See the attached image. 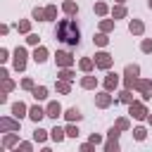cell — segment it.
Segmentation results:
<instances>
[{
  "instance_id": "obj_1",
  "label": "cell",
  "mask_w": 152,
  "mask_h": 152,
  "mask_svg": "<svg viewBox=\"0 0 152 152\" xmlns=\"http://www.w3.org/2000/svg\"><path fill=\"white\" fill-rule=\"evenodd\" d=\"M55 33H57L59 40H64L69 45H78V40H81V33H78V26H76L74 19H62L57 24V31Z\"/></svg>"
},
{
  "instance_id": "obj_2",
  "label": "cell",
  "mask_w": 152,
  "mask_h": 152,
  "mask_svg": "<svg viewBox=\"0 0 152 152\" xmlns=\"http://www.w3.org/2000/svg\"><path fill=\"white\" fill-rule=\"evenodd\" d=\"M128 114L133 116V119H138V121H142V119H147V107H145V102H140V100H133L131 104H128Z\"/></svg>"
},
{
  "instance_id": "obj_3",
  "label": "cell",
  "mask_w": 152,
  "mask_h": 152,
  "mask_svg": "<svg viewBox=\"0 0 152 152\" xmlns=\"http://www.w3.org/2000/svg\"><path fill=\"white\" fill-rule=\"evenodd\" d=\"M93 59H95V66H97V69H104V71H109L112 64H114V57H112L109 52H97Z\"/></svg>"
},
{
  "instance_id": "obj_4",
  "label": "cell",
  "mask_w": 152,
  "mask_h": 152,
  "mask_svg": "<svg viewBox=\"0 0 152 152\" xmlns=\"http://www.w3.org/2000/svg\"><path fill=\"white\" fill-rule=\"evenodd\" d=\"M12 66H14V71H24L26 69V50L21 45L14 48V62H12Z\"/></svg>"
},
{
  "instance_id": "obj_5",
  "label": "cell",
  "mask_w": 152,
  "mask_h": 152,
  "mask_svg": "<svg viewBox=\"0 0 152 152\" xmlns=\"http://www.w3.org/2000/svg\"><path fill=\"white\" fill-rule=\"evenodd\" d=\"M55 64L62 69V66H71L74 64V57H71V52H66V50H57V55H55Z\"/></svg>"
},
{
  "instance_id": "obj_6",
  "label": "cell",
  "mask_w": 152,
  "mask_h": 152,
  "mask_svg": "<svg viewBox=\"0 0 152 152\" xmlns=\"http://www.w3.org/2000/svg\"><path fill=\"white\" fill-rule=\"evenodd\" d=\"M138 93L142 95V100H150L152 97V81L150 78H138Z\"/></svg>"
},
{
  "instance_id": "obj_7",
  "label": "cell",
  "mask_w": 152,
  "mask_h": 152,
  "mask_svg": "<svg viewBox=\"0 0 152 152\" xmlns=\"http://www.w3.org/2000/svg\"><path fill=\"white\" fill-rule=\"evenodd\" d=\"M112 102H116V100L109 95V90H104V93H97V95H95V107H100V109H107Z\"/></svg>"
},
{
  "instance_id": "obj_8",
  "label": "cell",
  "mask_w": 152,
  "mask_h": 152,
  "mask_svg": "<svg viewBox=\"0 0 152 152\" xmlns=\"http://www.w3.org/2000/svg\"><path fill=\"white\" fill-rule=\"evenodd\" d=\"M45 112H48V116H50V119H55V121H57V119L62 116V104H59L57 100H52V102H48Z\"/></svg>"
},
{
  "instance_id": "obj_9",
  "label": "cell",
  "mask_w": 152,
  "mask_h": 152,
  "mask_svg": "<svg viewBox=\"0 0 152 152\" xmlns=\"http://www.w3.org/2000/svg\"><path fill=\"white\" fill-rule=\"evenodd\" d=\"M0 128H2V131H19V119H17V116H14V119H12V116H2V119H0Z\"/></svg>"
},
{
  "instance_id": "obj_10",
  "label": "cell",
  "mask_w": 152,
  "mask_h": 152,
  "mask_svg": "<svg viewBox=\"0 0 152 152\" xmlns=\"http://www.w3.org/2000/svg\"><path fill=\"white\" fill-rule=\"evenodd\" d=\"M12 116H17V119H24V116H28V107L19 100V102H14L12 104Z\"/></svg>"
},
{
  "instance_id": "obj_11",
  "label": "cell",
  "mask_w": 152,
  "mask_h": 152,
  "mask_svg": "<svg viewBox=\"0 0 152 152\" xmlns=\"http://www.w3.org/2000/svg\"><path fill=\"white\" fill-rule=\"evenodd\" d=\"M116 86H119V76H116L114 71H109V74L104 76V90H109V93H112Z\"/></svg>"
},
{
  "instance_id": "obj_12",
  "label": "cell",
  "mask_w": 152,
  "mask_h": 152,
  "mask_svg": "<svg viewBox=\"0 0 152 152\" xmlns=\"http://www.w3.org/2000/svg\"><path fill=\"white\" fill-rule=\"evenodd\" d=\"M43 116H48V112H45L43 107H38V104H36V107H31V109H28V119H31V121H36V124H38Z\"/></svg>"
},
{
  "instance_id": "obj_13",
  "label": "cell",
  "mask_w": 152,
  "mask_h": 152,
  "mask_svg": "<svg viewBox=\"0 0 152 152\" xmlns=\"http://www.w3.org/2000/svg\"><path fill=\"white\" fill-rule=\"evenodd\" d=\"M45 59H48V48H43V45H36V50H33V62L43 64Z\"/></svg>"
},
{
  "instance_id": "obj_14",
  "label": "cell",
  "mask_w": 152,
  "mask_h": 152,
  "mask_svg": "<svg viewBox=\"0 0 152 152\" xmlns=\"http://www.w3.org/2000/svg\"><path fill=\"white\" fill-rule=\"evenodd\" d=\"M128 31L135 33V36H140V33L145 31V24H142L140 19H131V21H128Z\"/></svg>"
},
{
  "instance_id": "obj_15",
  "label": "cell",
  "mask_w": 152,
  "mask_h": 152,
  "mask_svg": "<svg viewBox=\"0 0 152 152\" xmlns=\"http://www.w3.org/2000/svg\"><path fill=\"white\" fill-rule=\"evenodd\" d=\"M78 69L86 71V74H90V71L95 69V59H93V57H83V59L78 62Z\"/></svg>"
},
{
  "instance_id": "obj_16",
  "label": "cell",
  "mask_w": 152,
  "mask_h": 152,
  "mask_svg": "<svg viewBox=\"0 0 152 152\" xmlns=\"http://www.w3.org/2000/svg\"><path fill=\"white\" fill-rule=\"evenodd\" d=\"M64 116H66V121H81V119H83V114H81L78 107H69V109L64 112Z\"/></svg>"
},
{
  "instance_id": "obj_17",
  "label": "cell",
  "mask_w": 152,
  "mask_h": 152,
  "mask_svg": "<svg viewBox=\"0 0 152 152\" xmlns=\"http://www.w3.org/2000/svg\"><path fill=\"white\" fill-rule=\"evenodd\" d=\"M19 142V138H17V131H7V135L2 138V147H14Z\"/></svg>"
},
{
  "instance_id": "obj_18",
  "label": "cell",
  "mask_w": 152,
  "mask_h": 152,
  "mask_svg": "<svg viewBox=\"0 0 152 152\" xmlns=\"http://www.w3.org/2000/svg\"><path fill=\"white\" fill-rule=\"evenodd\" d=\"M62 10H64V14H69V17H74V14L78 12V5H76L74 0H64V2H62Z\"/></svg>"
},
{
  "instance_id": "obj_19",
  "label": "cell",
  "mask_w": 152,
  "mask_h": 152,
  "mask_svg": "<svg viewBox=\"0 0 152 152\" xmlns=\"http://www.w3.org/2000/svg\"><path fill=\"white\" fill-rule=\"evenodd\" d=\"M50 138H52L55 142H62V140L66 138V128H59V126H55V128L50 131Z\"/></svg>"
},
{
  "instance_id": "obj_20",
  "label": "cell",
  "mask_w": 152,
  "mask_h": 152,
  "mask_svg": "<svg viewBox=\"0 0 152 152\" xmlns=\"http://www.w3.org/2000/svg\"><path fill=\"white\" fill-rule=\"evenodd\" d=\"M95 86H97V78H95V76H83V78H81V88L93 90Z\"/></svg>"
},
{
  "instance_id": "obj_21",
  "label": "cell",
  "mask_w": 152,
  "mask_h": 152,
  "mask_svg": "<svg viewBox=\"0 0 152 152\" xmlns=\"http://www.w3.org/2000/svg\"><path fill=\"white\" fill-rule=\"evenodd\" d=\"M14 28H17L19 33H31V21H28V19H21V21L14 24Z\"/></svg>"
},
{
  "instance_id": "obj_22",
  "label": "cell",
  "mask_w": 152,
  "mask_h": 152,
  "mask_svg": "<svg viewBox=\"0 0 152 152\" xmlns=\"http://www.w3.org/2000/svg\"><path fill=\"white\" fill-rule=\"evenodd\" d=\"M93 43H95V45H100V48H104V45L109 43V38H107V33H104V31H100V33H95V36H93Z\"/></svg>"
},
{
  "instance_id": "obj_23",
  "label": "cell",
  "mask_w": 152,
  "mask_h": 152,
  "mask_svg": "<svg viewBox=\"0 0 152 152\" xmlns=\"http://www.w3.org/2000/svg\"><path fill=\"white\" fill-rule=\"evenodd\" d=\"M57 76H59V78H62V81H71V78H74V76H76V74H74V71H71V66H62V69H59V71H57Z\"/></svg>"
},
{
  "instance_id": "obj_24",
  "label": "cell",
  "mask_w": 152,
  "mask_h": 152,
  "mask_svg": "<svg viewBox=\"0 0 152 152\" xmlns=\"http://www.w3.org/2000/svg\"><path fill=\"white\" fill-rule=\"evenodd\" d=\"M55 88H57V93H62V95L71 93V83H69V81H62V78H59V81L55 83Z\"/></svg>"
},
{
  "instance_id": "obj_25",
  "label": "cell",
  "mask_w": 152,
  "mask_h": 152,
  "mask_svg": "<svg viewBox=\"0 0 152 152\" xmlns=\"http://www.w3.org/2000/svg\"><path fill=\"white\" fill-rule=\"evenodd\" d=\"M31 95H33L36 100H45V97H48V88H45V86H36V88L31 90Z\"/></svg>"
},
{
  "instance_id": "obj_26",
  "label": "cell",
  "mask_w": 152,
  "mask_h": 152,
  "mask_svg": "<svg viewBox=\"0 0 152 152\" xmlns=\"http://www.w3.org/2000/svg\"><path fill=\"white\" fill-rule=\"evenodd\" d=\"M48 133H50V131H45V128L38 126V128L33 131V140H36V142H45V140H48Z\"/></svg>"
},
{
  "instance_id": "obj_27",
  "label": "cell",
  "mask_w": 152,
  "mask_h": 152,
  "mask_svg": "<svg viewBox=\"0 0 152 152\" xmlns=\"http://www.w3.org/2000/svg\"><path fill=\"white\" fill-rule=\"evenodd\" d=\"M93 10H95V14H97V17L109 14V5H107V2H95V7H93Z\"/></svg>"
},
{
  "instance_id": "obj_28",
  "label": "cell",
  "mask_w": 152,
  "mask_h": 152,
  "mask_svg": "<svg viewBox=\"0 0 152 152\" xmlns=\"http://www.w3.org/2000/svg\"><path fill=\"white\" fill-rule=\"evenodd\" d=\"M126 14H128V12H126V7H124L121 2H119L116 7H112V17H114V19H124Z\"/></svg>"
},
{
  "instance_id": "obj_29",
  "label": "cell",
  "mask_w": 152,
  "mask_h": 152,
  "mask_svg": "<svg viewBox=\"0 0 152 152\" xmlns=\"http://www.w3.org/2000/svg\"><path fill=\"white\" fill-rule=\"evenodd\" d=\"M114 21H116V19H102V21H100V31H104V33L114 31Z\"/></svg>"
},
{
  "instance_id": "obj_30",
  "label": "cell",
  "mask_w": 152,
  "mask_h": 152,
  "mask_svg": "<svg viewBox=\"0 0 152 152\" xmlns=\"http://www.w3.org/2000/svg\"><path fill=\"white\" fill-rule=\"evenodd\" d=\"M31 17H33L36 21H48V19H45V10H43V7H33Z\"/></svg>"
},
{
  "instance_id": "obj_31",
  "label": "cell",
  "mask_w": 152,
  "mask_h": 152,
  "mask_svg": "<svg viewBox=\"0 0 152 152\" xmlns=\"http://www.w3.org/2000/svg\"><path fill=\"white\" fill-rule=\"evenodd\" d=\"M135 86H138V76H128V74H126V78H124V88L133 90Z\"/></svg>"
},
{
  "instance_id": "obj_32",
  "label": "cell",
  "mask_w": 152,
  "mask_h": 152,
  "mask_svg": "<svg viewBox=\"0 0 152 152\" xmlns=\"http://www.w3.org/2000/svg\"><path fill=\"white\" fill-rule=\"evenodd\" d=\"M119 102H126V104H131V102H133V93H131L128 88H124V90H121V95H119Z\"/></svg>"
},
{
  "instance_id": "obj_33",
  "label": "cell",
  "mask_w": 152,
  "mask_h": 152,
  "mask_svg": "<svg viewBox=\"0 0 152 152\" xmlns=\"http://www.w3.org/2000/svg\"><path fill=\"white\" fill-rule=\"evenodd\" d=\"M55 17H57V5H48V7H45V19L52 21Z\"/></svg>"
},
{
  "instance_id": "obj_34",
  "label": "cell",
  "mask_w": 152,
  "mask_h": 152,
  "mask_svg": "<svg viewBox=\"0 0 152 152\" xmlns=\"http://www.w3.org/2000/svg\"><path fill=\"white\" fill-rule=\"evenodd\" d=\"M124 74H128V76H138V74H140V66H138V64H126Z\"/></svg>"
},
{
  "instance_id": "obj_35",
  "label": "cell",
  "mask_w": 152,
  "mask_h": 152,
  "mask_svg": "<svg viewBox=\"0 0 152 152\" xmlns=\"http://www.w3.org/2000/svg\"><path fill=\"white\" fill-rule=\"evenodd\" d=\"M133 138H135V140H145V138H147V131H145L142 126H138V128H133Z\"/></svg>"
},
{
  "instance_id": "obj_36",
  "label": "cell",
  "mask_w": 152,
  "mask_h": 152,
  "mask_svg": "<svg viewBox=\"0 0 152 152\" xmlns=\"http://www.w3.org/2000/svg\"><path fill=\"white\" fill-rule=\"evenodd\" d=\"M2 90H5V93H10V90H14V81H12L10 76H5V78H2Z\"/></svg>"
},
{
  "instance_id": "obj_37",
  "label": "cell",
  "mask_w": 152,
  "mask_h": 152,
  "mask_svg": "<svg viewBox=\"0 0 152 152\" xmlns=\"http://www.w3.org/2000/svg\"><path fill=\"white\" fill-rule=\"evenodd\" d=\"M78 133H81L78 126H74V121H71V124L66 126V135H69V138H78Z\"/></svg>"
},
{
  "instance_id": "obj_38",
  "label": "cell",
  "mask_w": 152,
  "mask_h": 152,
  "mask_svg": "<svg viewBox=\"0 0 152 152\" xmlns=\"http://www.w3.org/2000/svg\"><path fill=\"white\" fill-rule=\"evenodd\" d=\"M104 150H107V152H116V150H119L116 138H109V140H107V145H104Z\"/></svg>"
},
{
  "instance_id": "obj_39",
  "label": "cell",
  "mask_w": 152,
  "mask_h": 152,
  "mask_svg": "<svg viewBox=\"0 0 152 152\" xmlns=\"http://www.w3.org/2000/svg\"><path fill=\"white\" fill-rule=\"evenodd\" d=\"M116 126H119L121 131H128V128H131V121H128L126 116H121V119H116Z\"/></svg>"
},
{
  "instance_id": "obj_40",
  "label": "cell",
  "mask_w": 152,
  "mask_h": 152,
  "mask_svg": "<svg viewBox=\"0 0 152 152\" xmlns=\"http://www.w3.org/2000/svg\"><path fill=\"white\" fill-rule=\"evenodd\" d=\"M26 43H28V45H38V43H40L38 33H26Z\"/></svg>"
},
{
  "instance_id": "obj_41",
  "label": "cell",
  "mask_w": 152,
  "mask_h": 152,
  "mask_svg": "<svg viewBox=\"0 0 152 152\" xmlns=\"http://www.w3.org/2000/svg\"><path fill=\"white\" fill-rule=\"evenodd\" d=\"M21 88L24 90H33L36 86H33V78H21Z\"/></svg>"
},
{
  "instance_id": "obj_42",
  "label": "cell",
  "mask_w": 152,
  "mask_h": 152,
  "mask_svg": "<svg viewBox=\"0 0 152 152\" xmlns=\"http://www.w3.org/2000/svg\"><path fill=\"white\" fill-rule=\"evenodd\" d=\"M140 50H142V52H152V40H150V38H145V40L140 43Z\"/></svg>"
},
{
  "instance_id": "obj_43",
  "label": "cell",
  "mask_w": 152,
  "mask_h": 152,
  "mask_svg": "<svg viewBox=\"0 0 152 152\" xmlns=\"http://www.w3.org/2000/svg\"><path fill=\"white\" fill-rule=\"evenodd\" d=\"M10 59V50L7 48H0V62H7Z\"/></svg>"
},
{
  "instance_id": "obj_44",
  "label": "cell",
  "mask_w": 152,
  "mask_h": 152,
  "mask_svg": "<svg viewBox=\"0 0 152 152\" xmlns=\"http://www.w3.org/2000/svg\"><path fill=\"white\" fill-rule=\"evenodd\" d=\"M93 147H95L93 142H83V145H81V152H93Z\"/></svg>"
},
{
  "instance_id": "obj_45",
  "label": "cell",
  "mask_w": 152,
  "mask_h": 152,
  "mask_svg": "<svg viewBox=\"0 0 152 152\" xmlns=\"http://www.w3.org/2000/svg\"><path fill=\"white\" fill-rule=\"evenodd\" d=\"M90 142H93V145H100V142H102V138H100L97 133H93V135H90Z\"/></svg>"
},
{
  "instance_id": "obj_46",
  "label": "cell",
  "mask_w": 152,
  "mask_h": 152,
  "mask_svg": "<svg viewBox=\"0 0 152 152\" xmlns=\"http://www.w3.org/2000/svg\"><path fill=\"white\" fill-rule=\"evenodd\" d=\"M19 150H24V152H31V142H19Z\"/></svg>"
},
{
  "instance_id": "obj_47",
  "label": "cell",
  "mask_w": 152,
  "mask_h": 152,
  "mask_svg": "<svg viewBox=\"0 0 152 152\" xmlns=\"http://www.w3.org/2000/svg\"><path fill=\"white\" fill-rule=\"evenodd\" d=\"M7 31H10V26H7V24H2V26H0V33H2V36H7Z\"/></svg>"
},
{
  "instance_id": "obj_48",
  "label": "cell",
  "mask_w": 152,
  "mask_h": 152,
  "mask_svg": "<svg viewBox=\"0 0 152 152\" xmlns=\"http://www.w3.org/2000/svg\"><path fill=\"white\" fill-rule=\"evenodd\" d=\"M147 124H150V126H152V114H147Z\"/></svg>"
},
{
  "instance_id": "obj_49",
  "label": "cell",
  "mask_w": 152,
  "mask_h": 152,
  "mask_svg": "<svg viewBox=\"0 0 152 152\" xmlns=\"http://www.w3.org/2000/svg\"><path fill=\"white\" fill-rule=\"evenodd\" d=\"M147 7H150V10H152V0H150V2H147Z\"/></svg>"
},
{
  "instance_id": "obj_50",
  "label": "cell",
  "mask_w": 152,
  "mask_h": 152,
  "mask_svg": "<svg viewBox=\"0 0 152 152\" xmlns=\"http://www.w3.org/2000/svg\"><path fill=\"white\" fill-rule=\"evenodd\" d=\"M116 2H121V5H124V2H126V0H116Z\"/></svg>"
}]
</instances>
